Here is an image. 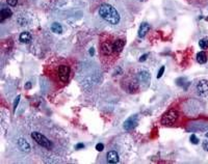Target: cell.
<instances>
[{
	"label": "cell",
	"mask_w": 208,
	"mask_h": 164,
	"mask_svg": "<svg viewBox=\"0 0 208 164\" xmlns=\"http://www.w3.org/2000/svg\"><path fill=\"white\" fill-rule=\"evenodd\" d=\"M19 101H20V96H18V97L15 99V102H14V112H15L16 109H17V106H18V104H19Z\"/></svg>",
	"instance_id": "20"
},
{
	"label": "cell",
	"mask_w": 208,
	"mask_h": 164,
	"mask_svg": "<svg viewBox=\"0 0 208 164\" xmlns=\"http://www.w3.org/2000/svg\"><path fill=\"white\" fill-rule=\"evenodd\" d=\"M125 39H114V43H113V48L114 51L117 55H119L122 50L124 49V46H125Z\"/></svg>",
	"instance_id": "9"
},
{
	"label": "cell",
	"mask_w": 208,
	"mask_h": 164,
	"mask_svg": "<svg viewBox=\"0 0 208 164\" xmlns=\"http://www.w3.org/2000/svg\"><path fill=\"white\" fill-rule=\"evenodd\" d=\"M106 160L108 163H118L119 162V155L116 151H109L106 154Z\"/></svg>",
	"instance_id": "10"
},
{
	"label": "cell",
	"mask_w": 208,
	"mask_h": 164,
	"mask_svg": "<svg viewBox=\"0 0 208 164\" xmlns=\"http://www.w3.org/2000/svg\"><path fill=\"white\" fill-rule=\"evenodd\" d=\"M96 150L98 152H102L104 150V144H96Z\"/></svg>",
	"instance_id": "21"
},
{
	"label": "cell",
	"mask_w": 208,
	"mask_h": 164,
	"mask_svg": "<svg viewBox=\"0 0 208 164\" xmlns=\"http://www.w3.org/2000/svg\"><path fill=\"white\" fill-rule=\"evenodd\" d=\"M139 82H149V79H150V74L148 73L147 71H142L139 73Z\"/></svg>",
	"instance_id": "14"
},
{
	"label": "cell",
	"mask_w": 208,
	"mask_h": 164,
	"mask_svg": "<svg viewBox=\"0 0 208 164\" xmlns=\"http://www.w3.org/2000/svg\"><path fill=\"white\" fill-rule=\"evenodd\" d=\"M137 123H139V121H137V115H132V116H130L129 118L126 119L123 127L126 131H131L133 128L136 127Z\"/></svg>",
	"instance_id": "7"
},
{
	"label": "cell",
	"mask_w": 208,
	"mask_h": 164,
	"mask_svg": "<svg viewBox=\"0 0 208 164\" xmlns=\"http://www.w3.org/2000/svg\"><path fill=\"white\" fill-rule=\"evenodd\" d=\"M0 15H1V21H3V20H5V19L11 18V15H13V11H11L10 8H3L1 9V11H0Z\"/></svg>",
	"instance_id": "13"
},
{
	"label": "cell",
	"mask_w": 208,
	"mask_h": 164,
	"mask_svg": "<svg viewBox=\"0 0 208 164\" xmlns=\"http://www.w3.org/2000/svg\"><path fill=\"white\" fill-rule=\"evenodd\" d=\"M18 144V147H19V149L21 150L22 152H29L30 151V146L29 144L26 141V139H24V138H19L17 141Z\"/></svg>",
	"instance_id": "11"
},
{
	"label": "cell",
	"mask_w": 208,
	"mask_h": 164,
	"mask_svg": "<svg viewBox=\"0 0 208 164\" xmlns=\"http://www.w3.org/2000/svg\"><path fill=\"white\" fill-rule=\"evenodd\" d=\"M203 150H205L206 152H208V140H205V141H203Z\"/></svg>",
	"instance_id": "24"
},
{
	"label": "cell",
	"mask_w": 208,
	"mask_h": 164,
	"mask_svg": "<svg viewBox=\"0 0 208 164\" xmlns=\"http://www.w3.org/2000/svg\"><path fill=\"white\" fill-rule=\"evenodd\" d=\"M46 76L58 87H62L70 81L72 76V65L66 58H56L45 68Z\"/></svg>",
	"instance_id": "1"
},
{
	"label": "cell",
	"mask_w": 208,
	"mask_h": 164,
	"mask_svg": "<svg viewBox=\"0 0 208 164\" xmlns=\"http://www.w3.org/2000/svg\"><path fill=\"white\" fill-rule=\"evenodd\" d=\"M94 53H95L94 49H93V48H91V49H90V55H94Z\"/></svg>",
	"instance_id": "27"
},
{
	"label": "cell",
	"mask_w": 208,
	"mask_h": 164,
	"mask_svg": "<svg viewBox=\"0 0 208 164\" xmlns=\"http://www.w3.org/2000/svg\"><path fill=\"white\" fill-rule=\"evenodd\" d=\"M149 30H150V25L146 22L142 23V25L139 26V36L144 37L149 32Z\"/></svg>",
	"instance_id": "12"
},
{
	"label": "cell",
	"mask_w": 208,
	"mask_h": 164,
	"mask_svg": "<svg viewBox=\"0 0 208 164\" xmlns=\"http://www.w3.org/2000/svg\"><path fill=\"white\" fill-rule=\"evenodd\" d=\"M163 73H165V67H161L160 68V70L158 71V73H157V79H159L162 77V75Z\"/></svg>",
	"instance_id": "22"
},
{
	"label": "cell",
	"mask_w": 208,
	"mask_h": 164,
	"mask_svg": "<svg viewBox=\"0 0 208 164\" xmlns=\"http://www.w3.org/2000/svg\"><path fill=\"white\" fill-rule=\"evenodd\" d=\"M85 147V144H78L76 146V150H80V149H83Z\"/></svg>",
	"instance_id": "26"
},
{
	"label": "cell",
	"mask_w": 208,
	"mask_h": 164,
	"mask_svg": "<svg viewBox=\"0 0 208 164\" xmlns=\"http://www.w3.org/2000/svg\"><path fill=\"white\" fill-rule=\"evenodd\" d=\"M99 16L109 24L117 25L120 22V14L118 13L116 8L113 5L107 3H103L99 8Z\"/></svg>",
	"instance_id": "2"
},
{
	"label": "cell",
	"mask_w": 208,
	"mask_h": 164,
	"mask_svg": "<svg viewBox=\"0 0 208 164\" xmlns=\"http://www.w3.org/2000/svg\"><path fill=\"white\" fill-rule=\"evenodd\" d=\"M205 136H206V137H207V138H208V132H207V133H206V134H205Z\"/></svg>",
	"instance_id": "28"
},
{
	"label": "cell",
	"mask_w": 208,
	"mask_h": 164,
	"mask_svg": "<svg viewBox=\"0 0 208 164\" xmlns=\"http://www.w3.org/2000/svg\"><path fill=\"white\" fill-rule=\"evenodd\" d=\"M147 57H148V54H144L142 56H141V58H139V62H145V60L147 59Z\"/></svg>",
	"instance_id": "25"
},
{
	"label": "cell",
	"mask_w": 208,
	"mask_h": 164,
	"mask_svg": "<svg viewBox=\"0 0 208 164\" xmlns=\"http://www.w3.org/2000/svg\"><path fill=\"white\" fill-rule=\"evenodd\" d=\"M114 39L113 36H103L100 39V51H101V54L104 59H108V57L117 58V56H118L114 53L113 48Z\"/></svg>",
	"instance_id": "3"
},
{
	"label": "cell",
	"mask_w": 208,
	"mask_h": 164,
	"mask_svg": "<svg viewBox=\"0 0 208 164\" xmlns=\"http://www.w3.org/2000/svg\"><path fill=\"white\" fill-rule=\"evenodd\" d=\"M179 118V113L177 110L175 109H171L168 112H165L163 114V116L161 118V124L165 126H170L173 124L176 123V121Z\"/></svg>",
	"instance_id": "5"
},
{
	"label": "cell",
	"mask_w": 208,
	"mask_h": 164,
	"mask_svg": "<svg viewBox=\"0 0 208 164\" xmlns=\"http://www.w3.org/2000/svg\"><path fill=\"white\" fill-rule=\"evenodd\" d=\"M197 62L200 65H203V64H205V62H207V55H206V53L203 52V51L199 52L198 54H197Z\"/></svg>",
	"instance_id": "16"
},
{
	"label": "cell",
	"mask_w": 208,
	"mask_h": 164,
	"mask_svg": "<svg viewBox=\"0 0 208 164\" xmlns=\"http://www.w3.org/2000/svg\"><path fill=\"white\" fill-rule=\"evenodd\" d=\"M51 30H52L54 33H57V34H60L62 32V25L59 24V23H53L52 25H51Z\"/></svg>",
	"instance_id": "17"
},
{
	"label": "cell",
	"mask_w": 208,
	"mask_h": 164,
	"mask_svg": "<svg viewBox=\"0 0 208 164\" xmlns=\"http://www.w3.org/2000/svg\"><path fill=\"white\" fill-rule=\"evenodd\" d=\"M124 85H123V88L125 90L127 93H136V91H139V78H136V77H129V78H127L126 80L123 81Z\"/></svg>",
	"instance_id": "4"
},
{
	"label": "cell",
	"mask_w": 208,
	"mask_h": 164,
	"mask_svg": "<svg viewBox=\"0 0 208 164\" xmlns=\"http://www.w3.org/2000/svg\"><path fill=\"white\" fill-rule=\"evenodd\" d=\"M6 2H8L11 6H15V5H17L18 0H6Z\"/></svg>",
	"instance_id": "23"
},
{
	"label": "cell",
	"mask_w": 208,
	"mask_h": 164,
	"mask_svg": "<svg viewBox=\"0 0 208 164\" xmlns=\"http://www.w3.org/2000/svg\"><path fill=\"white\" fill-rule=\"evenodd\" d=\"M31 138L39 144V146L45 147V149H51L52 147V142L48 139L45 135L41 134L40 132H32L31 133Z\"/></svg>",
	"instance_id": "6"
},
{
	"label": "cell",
	"mask_w": 208,
	"mask_h": 164,
	"mask_svg": "<svg viewBox=\"0 0 208 164\" xmlns=\"http://www.w3.org/2000/svg\"><path fill=\"white\" fill-rule=\"evenodd\" d=\"M197 91L199 95L206 96L208 93V80L202 79L197 83Z\"/></svg>",
	"instance_id": "8"
},
{
	"label": "cell",
	"mask_w": 208,
	"mask_h": 164,
	"mask_svg": "<svg viewBox=\"0 0 208 164\" xmlns=\"http://www.w3.org/2000/svg\"><path fill=\"white\" fill-rule=\"evenodd\" d=\"M190 142H191V144H199V139H198V137L196 136L195 134H191V136H190Z\"/></svg>",
	"instance_id": "19"
},
{
	"label": "cell",
	"mask_w": 208,
	"mask_h": 164,
	"mask_svg": "<svg viewBox=\"0 0 208 164\" xmlns=\"http://www.w3.org/2000/svg\"><path fill=\"white\" fill-rule=\"evenodd\" d=\"M199 46H200V48L203 49V50L207 49L208 48V39H200V42H199Z\"/></svg>",
	"instance_id": "18"
},
{
	"label": "cell",
	"mask_w": 208,
	"mask_h": 164,
	"mask_svg": "<svg viewBox=\"0 0 208 164\" xmlns=\"http://www.w3.org/2000/svg\"><path fill=\"white\" fill-rule=\"evenodd\" d=\"M20 42H22V43H29L30 41H31V34L29 33L28 31H24L22 32V33L20 34V37H19Z\"/></svg>",
	"instance_id": "15"
}]
</instances>
